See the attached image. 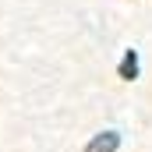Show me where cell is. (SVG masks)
Masks as SVG:
<instances>
[{"instance_id":"obj_2","label":"cell","mask_w":152,"mask_h":152,"mask_svg":"<svg viewBox=\"0 0 152 152\" xmlns=\"http://www.w3.org/2000/svg\"><path fill=\"white\" fill-rule=\"evenodd\" d=\"M134 75H138V57H134V53H127V57H124V64H120V78H127V81H131Z\"/></svg>"},{"instance_id":"obj_1","label":"cell","mask_w":152,"mask_h":152,"mask_svg":"<svg viewBox=\"0 0 152 152\" xmlns=\"http://www.w3.org/2000/svg\"><path fill=\"white\" fill-rule=\"evenodd\" d=\"M117 149H120V134L117 131H103L85 145V152H117Z\"/></svg>"}]
</instances>
